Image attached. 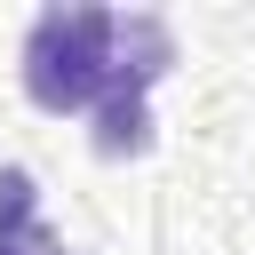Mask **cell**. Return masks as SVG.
I'll return each mask as SVG.
<instances>
[{
    "mask_svg": "<svg viewBox=\"0 0 255 255\" xmlns=\"http://www.w3.org/2000/svg\"><path fill=\"white\" fill-rule=\"evenodd\" d=\"M183 64V40L159 8H40L16 48V80L40 112H80L104 167L151 151V88Z\"/></svg>",
    "mask_w": 255,
    "mask_h": 255,
    "instance_id": "obj_1",
    "label": "cell"
},
{
    "mask_svg": "<svg viewBox=\"0 0 255 255\" xmlns=\"http://www.w3.org/2000/svg\"><path fill=\"white\" fill-rule=\"evenodd\" d=\"M0 255H64L56 223L40 215V175L24 159H0Z\"/></svg>",
    "mask_w": 255,
    "mask_h": 255,
    "instance_id": "obj_2",
    "label": "cell"
}]
</instances>
